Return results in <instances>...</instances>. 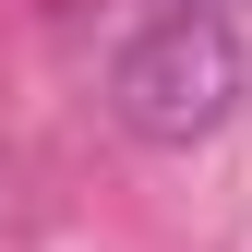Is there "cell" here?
I'll list each match as a JSON object with an SVG mask.
<instances>
[{
  "label": "cell",
  "mask_w": 252,
  "mask_h": 252,
  "mask_svg": "<svg viewBox=\"0 0 252 252\" xmlns=\"http://www.w3.org/2000/svg\"><path fill=\"white\" fill-rule=\"evenodd\" d=\"M108 96H120V120H132L144 144H204L216 120L240 108V48H228L216 12H156L144 36L120 48Z\"/></svg>",
  "instance_id": "cell-1"
}]
</instances>
